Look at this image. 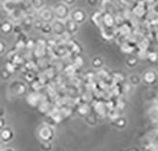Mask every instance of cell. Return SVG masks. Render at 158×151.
Returning <instances> with one entry per match:
<instances>
[{
    "mask_svg": "<svg viewBox=\"0 0 158 151\" xmlns=\"http://www.w3.org/2000/svg\"><path fill=\"white\" fill-rule=\"evenodd\" d=\"M69 9L64 3H60L54 8V16L57 20L65 21L69 18Z\"/></svg>",
    "mask_w": 158,
    "mask_h": 151,
    "instance_id": "1",
    "label": "cell"
},
{
    "mask_svg": "<svg viewBox=\"0 0 158 151\" xmlns=\"http://www.w3.org/2000/svg\"><path fill=\"white\" fill-rule=\"evenodd\" d=\"M69 18L80 26L81 24L84 23L86 19H87V13L81 9H76L75 10H73L70 13Z\"/></svg>",
    "mask_w": 158,
    "mask_h": 151,
    "instance_id": "2",
    "label": "cell"
},
{
    "mask_svg": "<svg viewBox=\"0 0 158 151\" xmlns=\"http://www.w3.org/2000/svg\"><path fill=\"white\" fill-rule=\"evenodd\" d=\"M39 138L42 140V142H51V139L53 138L54 130L51 127L45 125L39 129Z\"/></svg>",
    "mask_w": 158,
    "mask_h": 151,
    "instance_id": "3",
    "label": "cell"
},
{
    "mask_svg": "<svg viewBox=\"0 0 158 151\" xmlns=\"http://www.w3.org/2000/svg\"><path fill=\"white\" fill-rule=\"evenodd\" d=\"M14 138V132L10 127H6L2 130H0V141L3 144H8L11 142Z\"/></svg>",
    "mask_w": 158,
    "mask_h": 151,
    "instance_id": "4",
    "label": "cell"
},
{
    "mask_svg": "<svg viewBox=\"0 0 158 151\" xmlns=\"http://www.w3.org/2000/svg\"><path fill=\"white\" fill-rule=\"evenodd\" d=\"M65 29H66V32H68L70 34H74V33H77V31L79 30V25L76 24L70 18H68L65 21Z\"/></svg>",
    "mask_w": 158,
    "mask_h": 151,
    "instance_id": "5",
    "label": "cell"
},
{
    "mask_svg": "<svg viewBox=\"0 0 158 151\" xmlns=\"http://www.w3.org/2000/svg\"><path fill=\"white\" fill-rule=\"evenodd\" d=\"M102 23L105 24L104 26L106 27L111 29V27H113L114 25L116 24V19H114V17L111 14L110 12H106L102 15Z\"/></svg>",
    "mask_w": 158,
    "mask_h": 151,
    "instance_id": "6",
    "label": "cell"
},
{
    "mask_svg": "<svg viewBox=\"0 0 158 151\" xmlns=\"http://www.w3.org/2000/svg\"><path fill=\"white\" fill-rule=\"evenodd\" d=\"M138 2V0H120L121 5L128 9V8H134L135 6V4Z\"/></svg>",
    "mask_w": 158,
    "mask_h": 151,
    "instance_id": "7",
    "label": "cell"
},
{
    "mask_svg": "<svg viewBox=\"0 0 158 151\" xmlns=\"http://www.w3.org/2000/svg\"><path fill=\"white\" fill-rule=\"evenodd\" d=\"M144 78L147 82H149V83H152V82H153L155 80V74L154 72L152 71H149L145 74L144 76Z\"/></svg>",
    "mask_w": 158,
    "mask_h": 151,
    "instance_id": "8",
    "label": "cell"
},
{
    "mask_svg": "<svg viewBox=\"0 0 158 151\" xmlns=\"http://www.w3.org/2000/svg\"><path fill=\"white\" fill-rule=\"evenodd\" d=\"M37 93H31L28 95V103L31 104V105H37V102H38V97H37Z\"/></svg>",
    "mask_w": 158,
    "mask_h": 151,
    "instance_id": "9",
    "label": "cell"
},
{
    "mask_svg": "<svg viewBox=\"0 0 158 151\" xmlns=\"http://www.w3.org/2000/svg\"><path fill=\"white\" fill-rule=\"evenodd\" d=\"M41 148L44 151H49L52 148V144L51 142H42L41 143Z\"/></svg>",
    "mask_w": 158,
    "mask_h": 151,
    "instance_id": "10",
    "label": "cell"
},
{
    "mask_svg": "<svg viewBox=\"0 0 158 151\" xmlns=\"http://www.w3.org/2000/svg\"><path fill=\"white\" fill-rule=\"evenodd\" d=\"M127 65H129L130 67H134L135 65L137 64V59L135 58V57H130L127 59Z\"/></svg>",
    "mask_w": 158,
    "mask_h": 151,
    "instance_id": "11",
    "label": "cell"
},
{
    "mask_svg": "<svg viewBox=\"0 0 158 151\" xmlns=\"http://www.w3.org/2000/svg\"><path fill=\"white\" fill-rule=\"evenodd\" d=\"M102 59H100L99 57H96L94 60H93V65L94 66H100V65H102Z\"/></svg>",
    "mask_w": 158,
    "mask_h": 151,
    "instance_id": "12",
    "label": "cell"
},
{
    "mask_svg": "<svg viewBox=\"0 0 158 151\" xmlns=\"http://www.w3.org/2000/svg\"><path fill=\"white\" fill-rule=\"evenodd\" d=\"M7 127V121L5 117H0V130H2Z\"/></svg>",
    "mask_w": 158,
    "mask_h": 151,
    "instance_id": "13",
    "label": "cell"
},
{
    "mask_svg": "<svg viewBox=\"0 0 158 151\" xmlns=\"http://www.w3.org/2000/svg\"><path fill=\"white\" fill-rule=\"evenodd\" d=\"M87 1V4L91 7H96L98 4V0H86Z\"/></svg>",
    "mask_w": 158,
    "mask_h": 151,
    "instance_id": "14",
    "label": "cell"
},
{
    "mask_svg": "<svg viewBox=\"0 0 158 151\" xmlns=\"http://www.w3.org/2000/svg\"><path fill=\"white\" fill-rule=\"evenodd\" d=\"M148 56V58H151L152 57V61H155L156 59H157V54L155 53V52H151V53H149V55H147Z\"/></svg>",
    "mask_w": 158,
    "mask_h": 151,
    "instance_id": "15",
    "label": "cell"
},
{
    "mask_svg": "<svg viewBox=\"0 0 158 151\" xmlns=\"http://www.w3.org/2000/svg\"><path fill=\"white\" fill-rule=\"evenodd\" d=\"M76 0H63V3H64L65 5L69 6V5H72L75 3Z\"/></svg>",
    "mask_w": 158,
    "mask_h": 151,
    "instance_id": "16",
    "label": "cell"
},
{
    "mask_svg": "<svg viewBox=\"0 0 158 151\" xmlns=\"http://www.w3.org/2000/svg\"><path fill=\"white\" fill-rule=\"evenodd\" d=\"M4 50H5V46H4L3 43L0 42V55H1L4 52Z\"/></svg>",
    "mask_w": 158,
    "mask_h": 151,
    "instance_id": "17",
    "label": "cell"
},
{
    "mask_svg": "<svg viewBox=\"0 0 158 151\" xmlns=\"http://www.w3.org/2000/svg\"><path fill=\"white\" fill-rule=\"evenodd\" d=\"M5 109L4 108H1L0 107V117H5Z\"/></svg>",
    "mask_w": 158,
    "mask_h": 151,
    "instance_id": "18",
    "label": "cell"
},
{
    "mask_svg": "<svg viewBox=\"0 0 158 151\" xmlns=\"http://www.w3.org/2000/svg\"><path fill=\"white\" fill-rule=\"evenodd\" d=\"M146 2H147L148 4L152 5V4H154V3L156 2V0H146Z\"/></svg>",
    "mask_w": 158,
    "mask_h": 151,
    "instance_id": "19",
    "label": "cell"
},
{
    "mask_svg": "<svg viewBox=\"0 0 158 151\" xmlns=\"http://www.w3.org/2000/svg\"><path fill=\"white\" fill-rule=\"evenodd\" d=\"M2 151H15V150H14L13 148H3V150Z\"/></svg>",
    "mask_w": 158,
    "mask_h": 151,
    "instance_id": "20",
    "label": "cell"
},
{
    "mask_svg": "<svg viewBox=\"0 0 158 151\" xmlns=\"http://www.w3.org/2000/svg\"><path fill=\"white\" fill-rule=\"evenodd\" d=\"M3 145H4V144H3L1 141H0V148H2V147H3Z\"/></svg>",
    "mask_w": 158,
    "mask_h": 151,
    "instance_id": "21",
    "label": "cell"
},
{
    "mask_svg": "<svg viewBox=\"0 0 158 151\" xmlns=\"http://www.w3.org/2000/svg\"><path fill=\"white\" fill-rule=\"evenodd\" d=\"M155 8H157V9H158V3H157V4L155 5Z\"/></svg>",
    "mask_w": 158,
    "mask_h": 151,
    "instance_id": "22",
    "label": "cell"
},
{
    "mask_svg": "<svg viewBox=\"0 0 158 151\" xmlns=\"http://www.w3.org/2000/svg\"><path fill=\"white\" fill-rule=\"evenodd\" d=\"M3 150V148H0V151H2Z\"/></svg>",
    "mask_w": 158,
    "mask_h": 151,
    "instance_id": "23",
    "label": "cell"
}]
</instances>
